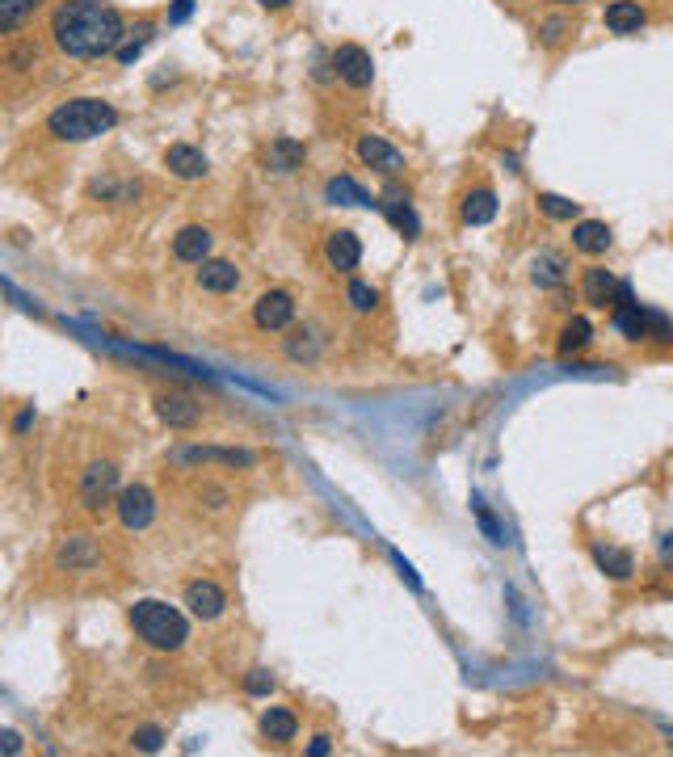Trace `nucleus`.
<instances>
[{
  "label": "nucleus",
  "mask_w": 673,
  "mask_h": 757,
  "mask_svg": "<svg viewBox=\"0 0 673 757\" xmlns=\"http://www.w3.org/2000/svg\"><path fill=\"white\" fill-rule=\"evenodd\" d=\"M51 38L72 59H101L127 43V22L110 0H64L51 17Z\"/></svg>",
  "instance_id": "obj_1"
},
{
  "label": "nucleus",
  "mask_w": 673,
  "mask_h": 757,
  "mask_svg": "<svg viewBox=\"0 0 673 757\" xmlns=\"http://www.w3.org/2000/svg\"><path fill=\"white\" fill-rule=\"evenodd\" d=\"M118 127V110L101 97H72L64 106H55L47 118V131L64 143H89Z\"/></svg>",
  "instance_id": "obj_2"
},
{
  "label": "nucleus",
  "mask_w": 673,
  "mask_h": 757,
  "mask_svg": "<svg viewBox=\"0 0 673 757\" xmlns=\"http://www.w3.org/2000/svg\"><path fill=\"white\" fill-rule=\"evenodd\" d=\"M131 627H135V636L144 640L148 648H156V652H177L181 644L190 640L186 615H181L177 606L160 602V598L135 602V606H131Z\"/></svg>",
  "instance_id": "obj_3"
},
{
  "label": "nucleus",
  "mask_w": 673,
  "mask_h": 757,
  "mask_svg": "<svg viewBox=\"0 0 673 757\" xmlns=\"http://www.w3.org/2000/svg\"><path fill=\"white\" fill-rule=\"evenodd\" d=\"M610 324L627 337V341H673V324L669 316L644 308V303H636V295H631V286L623 282V295L619 303L610 308Z\"/></svg>",
  "instance_id": "obj_4"
},
{
  "label": "nucleus",
  "mask_w": 673,
  "mask_h": 757,
  "mask_svg": "<svg viewBox=\"0 0 673 757\" xmlns=\"http://www.w3.org/2000/svg\"><path fill=\"white\" fill-rule=\"evenodd\" d=\"M118 493V467L110 459H101V463H89L85 467V476H80V505L85 509H97L101 505H110Z\"/></svg>",
  "instance_id": "obj_5"
},
{
  "label": "nucleus",
  "mask_w": 673,
  "mask_h": 757,
  "mask_svg": "<svg viewBox=\"0 0 673 757\" xmlns=\"http://www.w3.org/2000/svg\"><path fill=\"white\" fill-rule=\"evenodd\" d=\"M118 522L122 530H148L156 522V497H152V488L144 484H131V488H122L118 493Z\"/></svg>",
  "instance_id": "obj_6"
},
{
  "label": "nucleus",
  "mask_w": 673,
  "mask_h": 757,
  "mask_svg": "<svg viewBox=\"0 0 673 757\" xmlns=\"http://www.w3.org/2000/svg\"><path fill=\"white\" fill-rule=\"evenodd\" d=\"M253 320H257L261 333H282V329H291V320H295V299H291V291H265V295H257Z\"/></svg>",
  "instance_id": "obj_7"
},
{
  "label": "nucleus",
  "mask_w": 673,
  "mask_h": 757,
  "mask_svg": "<svg viewBox=\"0 0 673 757\" xmlns=\"http://www.w3.org/2000/svg\"><path fill=\"white\" fill-rule=\"evenodd\" d=\"M333 68H337V76H341L350 89H366V85L375 80V59H371V51L358 47V43L337 47V51H333Z\"/></svg>",
  "instance_id": "obj_8"
},
{
  "label": "nucleus",
  "mask_w": 673,
  "mask_h": 757,
  "mask_svg": "<svg viewBox=\"0 0 673 757\" xmlns=\"http://www.w3.org/2000/svg\"><path fill=\"white\" fill-rule=\"evenodd\" d=\"M623 295V282L606 270V265H589V270L581 274V299L589 303V308H615Z\"/></svg>",
  "instance_id": "obj_9"
},
{
  "label": "nucleus",
  "mask_w": 673,
  "mask_h": 757,
  "mask_svg": "<svg viewBox=\"0 0 673 757\" xmlns=\"http://www.w3.org/2000/svg\"><path fill=\"white\" fill-rule=\"evenodd\" d=\"M55 564L68 572H93L101 564V547L93 535H68L55 551Z\"/></svg>",
  "instance_id": "obj_10"
},
{
  "label": "nucleus",
  "mask_w": 673,
  "mask_h": 757,
  "mask_svg": "<svg viewBox=\"0 0 673 757\" xmlns=\"http://www.w3.org/2000/svg\"><path fill=\"white\" fill-rule=\"evenodd\" d=\"M186 606H190V615L194 619H202V623H211V619H219L223 610H228V593H223L215 581H190L186 585Z\"/></svg>",
  "instance_id": "obj_11"
},
{
  "label": "nucleus",
  "mask_w": 673,
  "mask_h": 757,
  "mask_svg": "<svg viewBox=\"0 0 673 757\" xmlns=\"http://www.w3.org/2000/svg\"><path fill=\"white\" fill-rule=\"evenodd\" d=\"M358 160L362 165H371V169H379V173H400L404 169V152L392 148L383 135H362L358 139Z\"/></svg>",
  "instance_id": "obj_12"
},
{
  "label": "nucleus",
  "mask_w": 673,
  "mask_h": 757,
  "mask_svg": "<svg viewBox=\"0 0 673 757\" xmlns=\"http://www.w3.org/2000/svg\"><path fill=\"white\" fill-rule=\"evenodd\" d=\"M602 22H606L610 34H640L648 26V9L640 5V0H610Z\"/></svg>",
  "instance_id": "obj_13"
},
{
  "label": "nucleus",
  "mask_w": 673,
  "mask_h": 757,
  "mask_svg": "<svg viewBox=\"0 0 673 757\" xmlns=\"http://www.w3.org/2000/svg\"><path fill=\"white\" fill-rule=\"evenodd\" d=\"M324 261L333 265L337 274H350V270H358V261H362V244H358V236L354 232H329V240H324Z\"/></svg>",
  "instance_id": "obj_14"
},
{
  "label": "nucleus",
  "mask_w": 673,
  "mask_h": 757,
  "mask_svg": "<svg viewBox=\"0 0 673 757\" xmlns=\"http://www.w3.org/2000/svg\"><path fill=\"white\" fill-rule=\"evenodd\" d=\"M156 413L169 429H194L202 421V408L190 400V396H177V392H165L156 396Z\"/></svg>",
  "instance_id": "obj_15"
},
{
  "label": "nucleus",
  "mask_w": 673,
  "mask_h": 757,
  "mask_svg": "<svg viewBox=\"0 0 673 757\" xmlns=\"http://www.w3.org/2000/svg\"><path fill=\"white\" fill-rule=\"evenodd\" d=\"M165 165H169V173L181 177V181H198V177L211 173V160L202 156L198 148H190V143H173V148L165 152Z\"/></svg>",
  "instance_id": "obj_16"
},
{
  "label": "nucleus",
  "mask_w": 673,
  "mask_h": 757,
  "mask_svg": "<svg viewBox=\"0 0 673 757\" xmlns=\"http://www.w3.org/2000/svg\"><path fill=\"white\" fill-rule=\"evenodd\" d=\"M610 244H615V232H610L602 219H577L573 223V249L577 253L602 257V253H610Z\"/></svg>",
  "instance_id": "obj_17"
},
{
  "label": "nucleus",
  "mask_w": 673,
  "mask_h": 757,
  "mask_svg": "<svg viewBox=\"0 0 673 757\" xmlns=\"http://www.w3.org/2000/svg\"><path fill=\"white\" fill-rule=\"evenodd\" d=\"M173 459H181V463H223V467H253L257 463L253 450H223V446H190V450H177Z\"/></svg>",
  "instance_id": "obj_18"
},
{
  "label": "nucleus",
  "mask_w": 673,
  "mask_h": 757,
  "mask_svg": "<svg viewBox=\"0 0 673 757\" xmlns=\"http://www.w3.org/2000/svg\"><path fill=\"white\" fill-rule=\"evenodd\" d=\"M589 556H594V564L606 572L610 581H631V572H636V556L615 543H594L589 547Z\"/></svg>",
  "instance_id": "obj_19"
},
{
  "label": "nucleus",
  "mask_w": 673,
  "mask_h": 757,
  "mask_svg": "<svg viewBox=\"0 0 673 757\" xmlns=\"http://www.w3.org/2000/svg\"><path fill=\"white\" fill-rule=\"evenodd\" d=\"M173 257L186 261V265H202L211 257V232L198 228V223H190V228H181L173 236Z\"/></svg>",
  "instance_id": "obj_20"
},
{
  "label": "nucleus",
  "mask_w": 673,
  "mask_h": 757,
  "mask_svg": "<svg viewBox=\"0 0 673 757\" xmlns=\"http://www.w3.org/2000/svg\"><path fill=\"white\" fill-rule=\"evenodd\" d=\"M530 282H535L539 291H560L568 282V261L560 253H539L530 261Z\"/></svg>",
  "instance_id": "obj_21"
},
{
  "label": "nucleus",
  "mask_w": 673,
  "mask_h": 757,
  "mask_svg": "<svg viewBox=\"0 0 673 757\" xmlns=\"http://www.w3.org/2000/svg\"><path fill=\"white\" fill-rule=\"evenodd\" d=\"M295 732H299V720H295L291 707H265L261 711V736L265 741L287 745V741H295Z\"/></svg>",
  "instance_id": "obj_22"
},
{
  "label": "nucleus",
  "mask_w": 673,
  "mask_h": 757,
  "mask_svg": "<svg viewBox=\"0 0 673 757\" xmlns=\"http://www.w3.org/2000/svg\"><path fill=\"white\" fill-rule=\"evenodd\" d=\"M459 215H463L467 228H484V223H493V219H497V194L488 190V186H480V190H472V194H463Z\"/></svg>",
  "instance_id": "obj_23"
},
{
  "label": "nucleus",
  "mask_w": 673,
  "mask_h": 757,
  "mask_svg": "<svg viewBox=\"0 0 673 757\" xmlns=\"http://www.w3.org/2000/svg\"><path fill=\"white\" fill-rule=\"evenodd\" d=\"M198 286L202 291H211V295H228L240 286V270L232 261H202V270H198Z\"/></svg>",
  "instance_id": "obj_24"
},
{
  "label": "nucleus",
  "mask_w": 673,
  "mask_h": 757,
  "mask_svg": "<svg viewBox=\"0 0 673 757\" xmlns=\"http://www.w3.org/2000/svg\"><path fill=\"white\" fill-rule=\"evenodd\" d=\"M589 341H594V324H589L585 316H568L564 329H560L556 350H560V358H573V354L589 350Z\"/></svg>",
  "instance_id": "obj_25"
},
{
  "label": "nucleus",
  "mask_w": 673,
  "mask_h": 757,
  "mask_svg": "<svg viewBox=\"0 0 673 757\" xmlns=\"http://www.w3.org/2000/svg\"><path fill=\"white\" fill-rule=\"evenodd\" d=\"M324 198H329L333 207H375V198L366 194L354 177H333L329 186H324Z\"/></svg>",
  "instance_id": "obj_26"
},
{
  "label": "nucleus",
  "mask_w": 673,
  "mask_h": 757,
  "mask_svg": "<svg viewBox=\"0 0 673 757\" xmlns=\"http://www.w3.org/2000/svg\"><path fill=\"white\" fill-rule=\"evenodd\" d=\"M303 156H308V152H303L299 139L282 135V139L270 143V169H274V173H295V169L303 165Z\"/></svg>",
  "instance_id": "obj_27"
},
{
  "label": "nucleus",
  "mask_w": 673,
  "mask_h": 757,
  "mask_svg": "<svg viewBox=\"0 0 673 757\" xmlns=\"http://www.w3.org/2000/svg\"><path fill=\"white\" fill-rule=\"evenodd\" d=\"M535 202H539V211H543L547 219H560V223H573V219L581 215V202L564 198V194H539Z\"/></svg>",
  "instance_id": "obj_28"
},
{
  "label": "nucleus",
  "mask_w": 673,
  "mask_h": 757,
  "mask_svg": "<svg viewBox=\"0 0 673 757\" xmlns=\"http://www.w3.org/2000/svg\"><path fill=\"white\" fill-rule=\"evenodd\" d=\"M38 5H43V0H0V30L13 34Z\"/></svg>",
  "instance_id": "obj_29"
},
{
  "label": "nucleus",
  "mask_w": 673,
  "mask_h": 757,
  "mask_svg": "<svg viewBox=\"0 0 673 757\" xmlns=\"http://www.w3.org/2000/svg\"><path fill=\"white\" fill-rule=\"evenodd\" d=\"M152 34H156V26H152V22H144L135 34H127V43L118 47V64H135V59L144 55V47L152 43Z\"/></svg>",
  "instance_id": "obj_30"
},
{
  "label": "nucleus",
  "mask_w": 673,
  "mask_h": 757,
  "mask_svg": "<svg viewBox=\"0 0 673 757\" xmlns=\"http://www.w3.org/2000/svg\"><path fill=\"white\" fill-rule=\"evenodd\" d=\"M345 299H350V308L358 312V316H371L375 308H379V291L371 282H350V291H345Z\"/></svg>",
  "instance_id": "obj_31"
},
{
  "label": "nucleus",
  "mask_w": 673,
  "mask_h": 757,
  "mask_svg": "<svg viewBox=\"0 0 673 757\" xmlns=\"http://www.w3.org/2000/svg\"><path fill=\"white\" fill-rule=\"evenodd\" d=\"M568 34H573V22H564V17H547V22L539 26V43L543 47H560Z\"/></svg>",
  "instance_id": "obj_32"
},
{
  "label": "nucleus",
  "mask_w": 673,
  "mask_h": 757,
  "mask_svg": "<svg viewBox=\"0 0 673 757\" xmlns=\"http://www.w3.org/2000/svg\"><path fill=\"white\" fill-rule=\"evenodd\" d=\"M472 514H476L480 530H484V535H488V543H505V535H501V526H497V518L488 514V509H484V501H480V497H472Z\"/></svg>",
  "instance_id": "obj_33"
},
{
  "label": "nucleus",
  "mask_w": 673,
  "mask_h": 757,
  "mask_svg": "<svg viewBox=\"0 0 673 757\" xmlns=\"http://www.w3.org/2000/svg\"><path fill=\"white\" fill-rule=\"evenodd\" d=\"M244 690L253 694V699H265V694L274 690V678L265 669H249V678H244Z\"/></svg>",
  "instance_id": "obj_34"
},
{
  "label": "nucleus",
  "mask_w": 673,
  "mask_h": 757,
  "mask_svg": "<svg viewBox=\"0 0 673 757\" xmlns=\"http://www.w3.org/2000/svg\"><path fill=\"white\" fill-rule=\"evenodd\" d=\"M160 745H165V732H160V728H135V749H144V753H156Z\"/></svg>",
  "instance_id": "obj_35"
},
{
  "label": "nucleus",
  "mask_w": 673,
  "mask_h": 757,
  "mask_svg": "<svg viewBox=\"0 0 673 757\" xmlns=\"http://www.w3.org/2000/svg\"><path fill=\"white\" fill-rule=\"evenodd\" d=\"M190 13H194V0H173L169 22H173V26H181V22H190Z\"/></svg>",
  "instance_id": "obj_36"
},
{
  "label": "nucleus",
  "mask_w": 673,
  "mask_h": 757,
  "mask_svg": "<svg viewBox=\"0 0 673 757\" xmlns=\"http://www.w3.org/2000/svg\"><path fill=\"white\" fill-rule=\"evenodd\" d=\"M308 753H312V757H329V753H333V736H324V732H320L316 741L308 745Z\"/></svg>",
  "instance_id": "obj_37"
},
{
  "label": "nucleus",
  "mask_w": 673,
  "mask_h": 757,
  "mask_svg": "<svg viewBox=\"0 0 673 757\" xmlns=\"http://www.w3.org/2000/svg\"><path fill=\"white\" fill-rule=\"evenodd\" d=\"M661 564H665V568H673V530L661 539Z\"/></svg>",
  "instance_id": "obj_38"
},
{
  "label": "nucleus",
  "mask_w": 673,
  "mask_h": 757,
  "mask_svg": "<svg viewBox=\"0 0 673 757\" xmlns=\"http://www.w3.org/2000/svg\"><path fill=\"white\" fill-rule=\"evenodd\" d=\"M30 421H34V408H26V413L13 421V434H26V429H30Z\"/></svg>",
  "instance_id": "obj_39"
},
{
  "label": "nucleus",
  "mask_w": 673,
  "mask_h": 757,
  "mask_svg": "<svg viewBox=\"0 0 673 757\" xmlns=\"http://www.w3.org/2000/svg\"><path fill=\"white\" fill-rule=\"evenodd\" d=\"M17 749H22V736H17V732H5V753H17Z\"/></svg>",
  "instance_id": "obj_40"
},
{
  "label": "nucleus",
  "mask_w": 673,
  "mask_h": 757,
  "mask_svg": "<svg viewBox=\"0 0 673 757\" xmlns=\"http://www.w3.org/2000/svg\"><path fill=\"white\" fill-rule=\"evenodd\" d=\"M257 5H261V9H287L291 0H257Z\"/></svg>",
  "instance_id": "obj_41"
},
{
  "label": "nucleus",
  "mask_w": 673,
  "mask_h": 757,
  "mask_svg": "<svg viewBox=\"0 0 673 757\" xmlns=\"http://www.w3.org/2000/svg\"><path fill=\"white\" fill-rule=\"evenodd\" d=\"M556 5H585V0H556Z\"/></svg>",
  "instance_id": "obj_42"
}]
</instances>
